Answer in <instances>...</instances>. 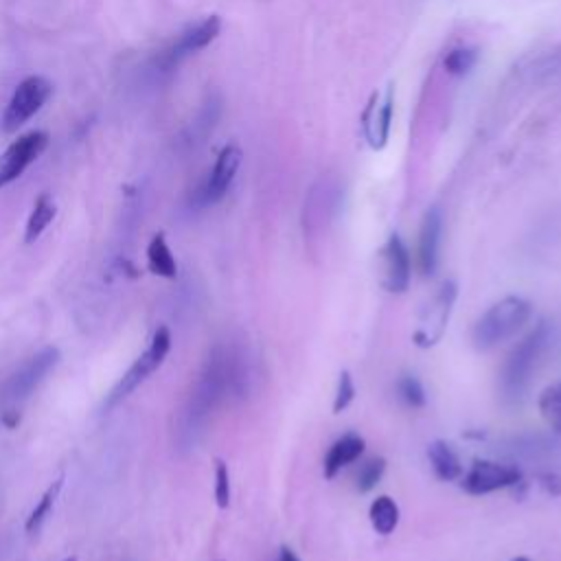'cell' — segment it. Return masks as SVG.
Here are the masks:
<instances>
[{
    "label": "cell",
    "mask_w": 561,
    "mask_h": 561,
    "mask_svg": "<svg viewBox=\"0 0 561 561\" xmlns=\"http://www.w3.org/2000/svg\"><path fill=\"white\" fill-rule=\"evenodd\" d=\"M533 316V305L522 296H507L496 303L489 312L478 320L474 327V345L480 351L498 347L500 342L513 338L518 331L529 323Z\"/></svg>",
    "instance_id": "obj_1"
},
{
    "label": "cell",
    "mask_w": 561,
    "mask_h": 561,
    "mask_svg": "<svg viewBox=\"0 0 561 561\" xmlns=\"http://www.w3.org/2000/svg\"><path fill=\"white\" fill-rule=\"evenodd\" d=\"M169 351H171V331H169V327L163 325V327L156 329L150 347H147L141 353V356L134 360V364L130 366L128 373H125L121 380L117 382V386L112 388L103 408L112 410L119 402H123L125 397L132 395L136 388H139L147 380V377H150L154 371H158L160 366H163V362L169 356Z\"/></svg>",
    "instance_id": "obj_2"
},
{
    "label": "cell",
    "mask_w": 561,
    "mask_h": 561,
    "mask_svg": "<svg viewBox=\"0 0 561 561\" xmlns=\"http://www.w3.org/2000/svg\"><path fill=\"white\" fill-rule=\"evenodd\" d=\"M548 336H551V329H548L546 323H540V327L531 331V334L511 351L505 369H502V391H505L507 397H520L524 388L529 386L531 373L546 349Z\"/></svg>",
    "instance_id": "obj_3"
},
{
    "label": "cell",
    "mask_w": 561,
    "mask_h": 561,
    "mask_svg": "<svg viewBox=\"0 0 561 561\" xmlns=\"http://www.w3.org/2000/svg\"><path fill=\"white\" fill-rule=\"evenodd\" d=\"M51 95H53V84L47 77L29 75L22 79L7 103L3 119H0L3 132L5 134L18 132L31 117H36V114L44 108V103L51 99Z\"/></svg>",
    "instance_id": "obj_4"
},
{
    "label": "cell",
    "mask_w": 561,
    "mask_h": 561,
    "mask_svg": "<svg viewBox=\"0 0 561 561\" xmlns=\"http://www.w3.org/2000/svg\"><path fill=\"white\" fill-rule=\"evenodd\" d=\"M51 136L42 130H33L29 134H22L18 141L11 143L7 150L0 154V189L11 185V182L18 180L29 165L36 163V160L47 152Z\"/></svg>",
    "instance_id": "obj_5"
},
{
    "label": "cell",
    "mask_w": 561,
    "mask_h": 561,
    "mask_svg": "<svg viewBox=\"0 0 561 561\" xmlns=\"http://www.w3.org/2000/svg\"><path fill=\"white\" fill-rule=\"evenodd\" d=\"M456 294H459V290H456L454 281H445L439 292L434 294V299L423 312L419 329L415 331V342L419 347H432L441 340L445 327H448Z\"/></svg>",
    "instance_id": "obj_6"
},
{
    "label": "cell",
    "mask_w": 561,
    "mask_h": 561,
    "mask_svg": "<svg viewBox=\"0 0 561 561\" xmlns=\"http://www.w3.org/2000/svg\"><path fill=\"white\" fill-rule=\"evenodd\" d=\"M522 474L515 467L494 461H476L463 478V489L469 496H487L494 491L518 485Z\"/></svg>",
    "instance_id": "obj_7"
},
{
    "label": "cell",
    "mask_w": 561,
    "mask_h": 561,
    "mask_svg": "<svg viewBox=\"0 0 561 561\" xmlns=\"http://www.w3.org/2000/svg\"><path fill=\"white\" fill-rule=\"evenodd\" d=\"M57 360H60V351H57L55 347L42 349L40 353H36V356L29 358L14 375H11V380L7 382V388H5L7 397H11V399L29 397L33 391H36L38 384L44 380V375H47L57 364Z\"/></svg>",
    "instance_id": "obj_8"
},
{
    "label": "cell",
    "mask_w": 561,
    "mask_h": 561,
    "mask_svg": "<svg viewBox=\"0 0 561 561\" xmlns=\"http://www.w3.org/2000/svg\"><path fill=\"white\" fill-rule=\"evenodd\" d=\"M220 31H222L220 16H209L206 20H202L200 25L191 27L187 33H182L174 47L160 55V66H163L165 71H169V68H174L182 60V57L209 47V44L220 36Z\"/></svg>",
    "instance_id": "obj_9"
},
{
    "label": "cell",
    "mask_w": 561,
    "mask_h": 561,
    "mask_svg": "<svg viewBox=\"0 0 561 561\" xmlns=\"http://www.w3.org/2000/svg\"><path fill=\"white\" fill-rule=\"evenodd\" d=\"M382 266H384V279H382L384 288L393 294H404L410 288L412 263H410L408 248L397 233L388 237V242L382 248Z\"/></svg>",
    "instance_id": "obj_10"
},
{
    "label": "cell",
    "mask_w": 561,
    "mask_h": 561,
    "mask_svg": "<svg viewBox=\"0 0 561 561\" xmlns=\"http://www.w3.org/2000/svg\"><path fill=\"white\" fill-rule=\"evenodd\" d=\"M239 165H242V150L237 145H226L220 156H217L211 176L200 191V204L220 202L226 196V191L231 189Z\"/></svg>",
    "instance_id": "obj_11"
},
{
    "label": "cell",
    "mask_w": 561,
    "mask_h": 561,
    "mask_svg": "<svg viewBox=\"0 0 561 561\" xmlns=\"http://www.w3.org/2000/svg\"><path fill=\"white\" fill-rule=\"evenodd\" d=\"M393 121V88H388L384 95H373L369 108L364 110V134L373 150H382L388 143Z\"/></svg>",
    "instance_id": "obj_12"
},
{
    "label": "cell",
    "mask_w": 561,
    "mask_h": 561,
    "mask_svg": "<svg viewBox=\"0 0 561 561\" xmlns=\"http://www.w3.org/2000/svg\"><path fill=\"white\" fill-rule=\"evenodd\" d=\"M441 231H443L441 211L430 209L426 217H423L421 237H419V263H421V272L426 274V277H432L439 268Z\"/></svg>",
    "instance_id": "obj_13"
},
{
    "label": "cell",
    "mask_w": 561,
    "mask_h": 561,
    "mask_svg": "<svg viewBox=\"0 0 561 561\" xmlns=\"http://www.w3.org/2000/svg\"><path fill=\"white\" fill-rule=\"evenodd\" d=\"M364 448H366V441L356 432H349L342 439H338L334 445H331L325 456V467H323L325 478H329V480L336 478L340 469L356 463L364 454Z\"/></svg>",
    "instance_id": "obj_14"
},
{
    "label": "cell",
    "mask_w": 561,
    "mask_h": 561,
    "mask_svg": "<svg viewBox=\"0 0 561 561\" xmlns=\"http://www.w3.org/2000/svg\"><path fill=\"white\" fill-rule=\"evenodd\" d=\"M428 459H430L434 474H437L439 480H445V483H452V480H459L463 476V465H461L459 454L454 452V448L448 441L430 443Z\"/></svg>",
    "instance_id": "obj_15"
},
{
    "label": "cell",
    "mask_w": 561,
    "mask_h": 561,
    "mask_svg": "<svg viewBox=\"0 0 561 561\" xmlns=\"http://www.w3.org/2000/svg\"><path fill=\"white\" fill-rule=\"evenodd\" d=\"M147 268H150V272L156 274V277L176 279L178 263L163 233H156L152 237L150 246H147Z\"/></svg>",
    "instance_id": "obj_16"
},
{
    "label": "cell",
    "mask_w": 561,
    "mask_h": 561,
    "mask_svg": "<svg viewBox=\"0 0 561 561\" xmlns=\"http://www.w3.org/2000/svg\"><path fill=\"white\" fill-rule=\"evenodd\" d=\"M55 215H57L55 200L49 196V193H40L36 204H33V209L29 213L27 228H25V242L27 244L36 242V239L51 226Z\"/></svg>",
    "instance_id": "obj_17"
},
{
    "label": "cell",
    "mask_w": 561,
    "mask_h": 561,
    "mask_svg": "<svg viewBox=\"0 0 561 561\" xmlns=\"http://www.w3.org/2000/svg\"><path fill=\"white\" fill-rule=\"evenodd\" d=\"M369 518H371V526H373L375 533L391 535L397 529V524H399V507H397V502L391 496L375 498L371 502Z\"/></svg>",
    "instance_id": "obj_18"
},
{
    "label": "cell",
    "mask_w": 561,
    "mask_h": 561,
    "mask_svg": "<svg viewBox=\"0 0 561 561\" xmlns=\"http://www.w3.org/2000/svg\"><path fill=\"white\" fill-rule=\"evenodd\" d=\"M62 483H64V478H57L55 483H53L47 491H44V496L40 498L38 507L31 511V515L27 518V524H25V531H27L29 535L38 533V531L42 529V524L47 522L49 513H51V509H53V505H55V500H57V496H60V491H62Z\"/></svg>",
    "instance_id": "obj_19"
},
{
    "label": "cell",
    "mask_w": 561,
    "mask_h": 561,
    "mask_svg": "<svg viewBox=\"0 0 561 561\" xmlns=\"http://www.w3.org/2000/svg\"><path fill=\"white\" fill-rule=\"evenodd\" d=\"M384 472H386V461L382 459V456H375V459H369L366 463H362L358 478H356L360 494H369L371 489H375L377 483L382 480Z\"/></svg>",
    "instance_id": "obj_20"
},
{
    "label": "cell",
    "mask_w": 561,
    "mask_h": 561,
    "mask_svg": "<svg viewBox=\"0 0 561 561\" xmlns=\"http://www.w3.org/2000/svg\"><path fill=\"white\" fill-rule=\"evenodd\" d=\"M540 410L551 426L561 430V384L546 388L540 397Z\"/></svg>",
    "instance_id": "obj_21"
},
{
    "label": "cell",
    "mask_w": 561,
    "mask_h": 561,
    "mask_svg": "<svg viewBox=\"0 0 561 561\" xmlns=\"http://www.w3.org/2000/svg\"><path fill=\"white\" fill-rule=\"evenodd\" d=\"M397 393H399V397H402L410 408H423V406H426V402H428L426 391H423L421 382L417 380V377H412V375H404L402 380L397 382Z\"/></svg>",
    "instance_id": "obj_22"
},
{
    "label": "cell",
    "mask_w": 561,
    "mask_h": 561,
    "mask_svg": "<svg viewBox=\"0 0 561 561\" xmlns=\"http://www.w3.org/2000/svg\"><path fill=\"white\" fill-rule=\"evenodd\" d=\"M478 62V53L474 49H454L445 57V71L450 75H465L472 71Z\"/></svg>",
    "instance_id": "obj_23"
},
{
    "label": "cell",
    "mask_w": 561,
    "mask_h": 561,
    "mask_svg": "<svg viewBox=\"0 0 561 561\" xmlns=\"http://www.w3.org/2000/svg\"><path fill=\"white\" fill-rule=\"evenodd\" d=\"M215 502L220 509H228L231 505V474L224 461L215 463Z\"/></svg>",
    "instance_id": "obj_24"
},
{
    "label": "cell",
    "mask_w": 561,
    "mask_h": 561,
    "mask_svg": "<svg viewBox=\"0 0 561 561\" xmlns=\"http://www.w3.org/2000/svg\"><path fill=\"white\" fill-rule=\"evenodd\" d=\"M353 399H356V384H353V377L349 371L340 373V382H338V391L334 397V412L340 415L342 410H347L351 406Z\"/></svg>",
    "instance_id": "obj_25"
},
{
    "label": "cell",
    "mask_w": 561,
    "mask_h": 561,
    "mask_svg": "<svg viewBox=\"0 0 561 561\" xmlns=\"http://www.w3.org/2000/svg\"><path fill=\"white\" fill-rule=\"evenodd\" d=\"M18 423H20V415H18L16 410H7V412H3V426H5V428H9V430H11V428H16Z\"/></svg>",
    "instance_id": "obj_26"
},
{
    "label": "cell",
    "mask_w": 561,
    "mask_h": 561,
    "mask_svg": "<svg viewBox=\"0 0 561 561\" xmlns=\"http://www.w3.org/2000/svg\"><path fill=\"white\" fill-rule=\"evenodd\" d=\"M279 561H301V559L296 557V553L292 551V548L283 546V548H281V553H279Z\"/></svg>",
    "instance_id": "obj_27"
},
{
    "label": "cell",
    "mask_w": 561,
    "mask_h": 561,
    "mask_svg": "<svg viewBox=\"0 0 561 561\" xmlns=\"http://www.w3.org/2000/svg\"><path fill=\"white\" fill-rule=\"evenodd\" d=\"M513 561H531L529 557H518V559H513Z\"/></svg>",
    "instance_id": "obj_28"
},
{
    "label": "cell",
    "mask_w": 561,
    "mask_h": 561,
    "mask_svg": "<svg viewBox=\"0 0 561 561\" xmlns=\"http://www.w3.org/2000/svg\"><path fill=\"white\" fill-rule=\"evenodd\" d=\"M66 561H77V559H66Z\"/></svg>",
    "instance_id": "obj_29"
}]
</instances>
